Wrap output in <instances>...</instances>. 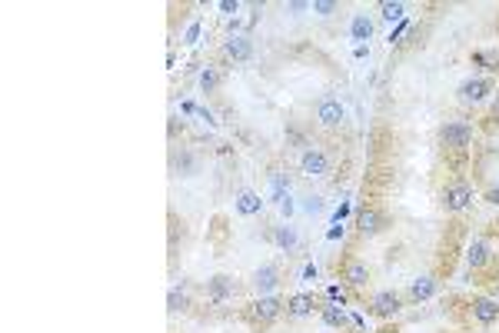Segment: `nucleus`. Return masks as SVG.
Returning <instances> with one entry per match:
<instances>
[{
  "mask_svg": "<svg viewBox=\"0 0 499 333\" xmlns=\"http://www.w3.org/2000/svg\"><path fill=\"white\" fill-rule=\"evenodd\" d=\"M276 244L286 247V250L296 247V230H293V227H280V230H276Z\"/></svg>",
  "mask_w": 499,
  "mask_h": 333,
  "instance_id": "b1692460",
  "label": "nucleus"
},
{
  "mask_svg": "<svg viewBox=\"0 0 499 333\" xmlns=\"http://www.w3.org/2000/svg\"><path fill=\"white\" fill-rule=\"evenodd\" d=\"M200 90H203V94H217L220 90V70L217 67H206L203 74H200Z\"/></svg>",
  "mask_w": 499,
  "mask_h": 333,
  "instance_id": "aec40b11",
  "label": "nucleus"
},
{
  "mask_svg": "<svg viewBox=\"0 0 499 333\" xmlns=\"http://www.w3.org/2000/svg\"><path fill=\"white\" fill-rule=\"evenodd\" d=\"M349 33H353V40H369L373 37V21H369L366 13H357L353 23H349Z\"/></svg>",
  "mask_w": 499,
  "mask_h": 333,
  "instance_id": "a211bd4d",
  "label": "nucleus"
},
{
  "mask_svg": "<svg viewBox=\"0 0 499 333\" xmlns=\"http://www.w3.org/2000/svg\"><path fill=\"white\" fill-rule=\"evenodd\" d=\"M343 307H323V323L326 327H343Z\"/></svg>",
  "mask_w": 499,
  "mask_h": 333,
  "instance_id": "5701e85b",
  "label": "nucleus"
},
{
  "mask_svg": "<svg viewBox=\"0 0 499 333\" xmlns=\"http://www.w3.org/2000/svg\"><path fill=\"white\" fill-rule=\"evenodd\" d=\"M380 13H383V21H400L403 13H406V4L403 0H383Z\"/></svg>",
  "mask_w": 499,
  "mask_h": 333,
  "instance_id": "412c9836",
  "label": "nucleus"
},
{
  "mask_svg": "<svg viewBox=\"0 0 499 333\" xmlns=\"http://www.w3.org/2000/svg\"><path fill=\"white\" fill-rule=\"evenodd\" d=\"M283 310H286V303H283L280 297H257L253 303H250V323H257V327H270V323H276L283 317Z\"/></svg>",
  "mask_w": 499,
  "mask_h": 333,
  "instance_id": "f03ea898",
  "label": "nucleus"
},
{
  "mask_svg": "<svg viewBox=\"0 0 499 333\" xmlns=\"http://www.w3.org/2000/svg\"><path fill=\"white\" fill-rule=\"evenodd\" d=\"M489 260H493V250H489L486 240H473L466 250V264L473 270H483V266H489Z\"/></svg>",
  "mask_w": 499,
  "mask_h": 333,
  "instance_id": "dca6fc26",
  "label": "nucleus"
},
{
  "mask_svg": "<svg viewBox=\"0 0 499 333\" xmlns=\"http://www.w3.org/2000/svg\"><path fill=\"white\" fill-rule=\"evenodd\" d=\"M223 57H227V60H233V64H243V60H250V57H253V44H250L247 33H233L227 44H223Z\"/></svg>",
  "mask_w": 499,
  "mask_h": 333,
  "instance_id": "1a4fd4ad",
  "label": "nucleus"
},
{
  "mask_svg": "<svg viewBox=\"0 0 499 333\" xmlns=\"http://www.w3.org/2000/svg\"><path fill=\"white\" fill-rule=\"evenodd\" d=\"M237 293V283H233V277H227V273H217V277L206 280V297L213 300V303H223V300H230Z\"/></svg>",
  "mask_w": 499,
  "mask_h": 333,
  "instance_id": "9b49d317",
  "label": "nucleus"
},
{
  "mask_svg": "<svg viewBox=\"0 0 499 333\" xmlns=\"http://www.w3.org/2000/svg\"><path fill=\"white\" fill-rule=\"evenodd\" d=\"M300 174L310 180H320L330 174V157L323 150H316V147H306L303 157H300Z\"/></svg>",
  "mask_w": 499,
  "mask_h": 333,
  "instance_id": "0eeeda50",
  "label": "nucleus"
},
{
  "mask_svg": "<svg viewBox=\"0 0 499 333\" xmlns=\"http://www.w3.org/2000/svg\"><path fill=\"white\" fill-rule=\"evenodd\" d=\"M489 94H493V84H489L486 77H469V80H463V84L456 87V100H459V103H466V107L483 103Z\"/></svg>",
  "mask_w": 499,
  "mask_h": 333,
  "instance_id": "423d86ee",
  "label": "nucleus"
},
{
  "mask_svg": "<svg viewBox=\"0 0 499 333\" xmlns=\"http://www.w3.org/2000/svg\"><path fill=\"white\" fill-rule=\"evenodd\" d=\"M167 310L170 313H184V310H190V297H186L184 290H170V293H167Z\"/></svg>",
  "mask_w": 499,
  "mask_h": 333,
  "instance_id": "6ab92c4d",
  "label": "nucleus"
},
{
  "mask_svg": "<svg viewBox=\"0 0 499 333\" xmlns=\"http://www.w3.org/2000/svg\"><path fill=\"white\" fill-rule=\"evenodd\" d=\"M316 123H320L323 130H340V127L347 123V107H343L337 97H323L316 103Z\"/></svg>",
  "mask_w": 499,
  "mask_h": 333,
  "instance_id": "20e7f679",
  "label": "nucleus"
},
{
  "mask_svg": "<svg viewBox=\"0 0 499 333\" xmlns=\"http://www.w3.org/2000/svg\"><path fill=\"white\" fill-rule=\"evenodd\" d=\"M343 283H347L349 290H363L369 283V266L363 264V260H347V266H343Z\"/></svg>",
  "mask_w": 499,
  "mask_h": 333,
  "instance_id": "ddd939ff",
  "label": "nucleus"
},
{
  "mask_svg": "<svg viewBox=\"0 0 499 333\" xmlns=\"http://www.w3.org/2000/svg\"><path fill=\"white\" fill-rule=\"evenodd\" d=\"M386 227V217H383L376 207H363L357 217V230L363 233V237H376V233Z\"/></svg>",
  "mask_w": 499,
  "mask_h": 333,
  "instance_id": "f8f14e48",
  "label": "nucleus"
},
{
  "mask_svg": "<svg viewBox=\"0 0 499 333\" xmlns=\"http://www.w3.org/2000/svg\"><path fill=\"white\" fill-rule=\"evenodd\" d=\"M286 11H293V13H300V11H310V4H290Z\"/></svg>",
  "mask_w": 499,
  "mask_h": 333,
  "instance_id": "c85d7f7f",
  "label": "nucleus"
},
{
  "mask_svg": "<svg viewBox=\"0 0 499 333\" xmlns=\"http://www.w3.org/2000/svg\"><path fill=\"white\" fill-rule=\"evenodd\" d=\"M486 203H489V207H499V184L486 190Z\"/></svg>",
  "mask_w": 499,
  "mask_h": 333,
  "instance_id": "393cba45",
  "label": "nucleus"
},
{
  "mask_svg": "<svg viewBox=\"0 0 499 333\" xmlns=\"http://www.w3.org/2000/svg\"><path fill=\"white\" fill-rule=\"evenodd\" d=\"M473 144V127L463 120H449L439 127V147L443 150H466Z\"/></svg>",
  "mask_w": 499,
  "mask_h": 333,
  "instance_id": "7ed1b4c3",
  "label": "nucleus"
},
{
  "mask_svg": "<svg viewBox=\"0 0 499 333\" xmlns=\"http://www.w3.org/2000/svg\"><path fill=\"white\" fill-rule=\"evenodd\" d=\"M320 207H323V203H320V200H316V197H310V200H306V210H310V213H320Z\"/></svg>",
  "mask_w": 499,
  "mask_h": 333,
  "instance_id": "bb28decb",
  "label": "nucleus"
},
{
  "mask_svg": "<svg viewBox=\"0 0 499 333\" xmlns=\"http://www.w3.org/2000/svg\"><path fill=\"white\" fill-rule=\"evenodd\" d=\"M237 7H240L237 0H220V11L223 13H237Z\"/></svg>",
  "mask_w": 499,
  "mask_h": 333,
  "instance_id": "a878e982",
  "label": "nucleus"
},
{
  "mask_svg": "<svg viewBox=\"0 0 499 333\" xmlns=\"http://www.w3.org/2000/svg\"><path fill=\"white\" fill-rule=\"evenodd\" d=\"M316 307L313 293H293V297L286 300V317H293V320H300V317H310Z\"/></svg>",
  "mask_w": 499,
  "mask_h": 333,
  "instance_id": "2eb2a0df",
  "label": "nucleus"
},
{
  "mask_svg": "<svg viewBox=\"0 0 499 333\" xmlns=\"http://www.w3.org/2000/svg\"><path fill=\"white\" fill-rule=\"evenodd\" d=\"M310 11H313L316 17H330V13L340 11V4H337V0H313V4H310Z\"/></svg>",
  "mask_w": 499,
  "mask_h": 333,
  "instance_id": "4be33fe9",
  "label": "nucleus"
},
{
  "mask_svg": "<svg viewBox=\"0 0 499 333\" xmlns=\"http://www.w3.org/2000/svg\"><path fill=\"white\" fill-rule=\"evenodd\" d=\"M473 203V187L466 180H449L443 190H439V207L446 213H463Z\"/></svg>",
  "mask_w": 499,
  "mask_h": 333,
  "instance_id": "f257e3e1",
  "label": "nucleus"
},
{
  "mask_svg": "<svg viewBox=\"0 0 499 333\" xmlns=\"http://www.w3.org/2000/svg\"><path fill=\"white\" fill-rule=\"evenodd\" d=\"M436 290H439V280L433 273H423V277H416L410 283V300L413 303H423V300L436 297Z\"/></svg>",
  "mask_w": 499,
  "mask_h": 333,
  "instance_id": "4468645a",
  "label": "nucleus"
},
{
  "mask_svg": "<svg viewBox=\"0 0 499 333\" xmlns=\"http://www.w3.org/2000/svg\"><path fill=\"white\" fill-rule=\"evenodd\" d=\"M303 280H316V266H313V264L303 270Z\"/></svg>",
  "mask_w": 499,
  "mask_h": 333,
  "instance_id": "cd10ccee",
  "label": "nucleus"
},
{
  "mask_svg": "<svg viewBox=\"0 0 499 333\" xmlns=\"http://www.w3.org/2000/svg\"><path fill=\"white\" fill-rule=\"evenodd\" d=\"M237 210L243 213V217H253V213H260V210H263L260 193H253V190H243V193L237 197Z\"/></svg>",
  "mask_w": 499,
  "mask_h": 333,
  "instance_id": "f3484780",
  "label": "nucleus"
},
{
  "mask_svg": "<svg viewBox=\"0 0 499 333\" xmlns=\"http://www.w3.org/2000/svg\"><path fill=\"white\" fill-rule=\"evenodd\" d=\"M276 287H280V266L276 264H263L253 270V290H257L260 297H270Z\"/></svg>",
  "mask_w": 499,
  "mask_h": 333,
  "instance_id": "6e6552de",
  "label": "nucleus"
},
{
  "mask_svg": "<svg viewBox=\"0 0 499 333\" xmlns=\"http://www.w3.org/2000/svg\"><path fill=\"white\" fill-rule=\"evenodd\" d=\"M469 310H473V320L483 323V327H493V323L499 320V303L489 297H473Z\"/></svg>",
  "mask_w": 499,
  "mask_h": 333,
  "instance_id": "9d476101",
  "label": "nucleus"
},
{
  "mask_svg": "<svg viewBox=\"0 0 499 333\" xmlns=\"http://www.w3.org/2000/svg\"><path fill=\"white\" fill-rule=\"evenodd\" d=\"M493 113H496V117H499V97L493 100Z\"/></svg>",
  "mask_w": 499,
  "mask_h": 333,
  "instance_id": "c756f323",
  "label": "nucleus"
},
{
  "mask_svg": "<svg viewBox=\"0 0 499 333\" xmlns=\"http://www.w3.org/2000/svg\"><path fill=\"white\" fill-rule=\"evenodd\" d=\"M369 313L380 317V320H393V317L403 313V297L396 290H380V293H373V300H369Z\"/></svg>",
  "mask_w": 499,
  "mask_h": 333,
  "instance_id": "39448f33",
  "label": "nucleus"
}]
</instances>
